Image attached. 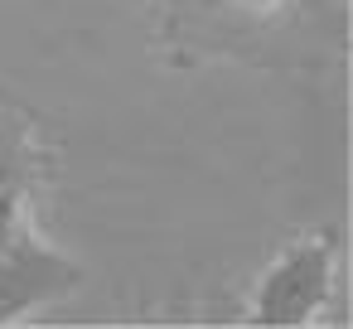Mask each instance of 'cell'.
Instances as JSON below:
<instances>
[{
    "label": "cell",
    "instance_id": "1",
    "mask_svg": "<svg viewBox=\"0 0 353 329\" xmlns=\"http://www.w3.org/2000/svg\"><path fill=\"white\" fill-rule=\"evenodd\" d=\"M319 10L339 6L334 0H155L160 34L184 59H213V54L271 59L276 49L310 39Z\"/></svg>",
    "mask_w": 353,
    "mask_h": 329
},
{
    "label": "cell",
    "instance_id": "2",
    "mask_svg": "<svg viewBox=\"0 0 353 329\" xmlns=\"http://www.w3.org/2000/svg\"><path fill=\"white\" fill-rule=\"evenodd\" d=\"M83 286V266L39 242L30 223V194L0 189V324L25 319Z\"/></svg>",
    "mask_w": 353,
    "mask_h": 329
},
{
    "label": "cell",
    "instance_id": "3",
    "mask_svg": "<svg viewBox=\"0 0 353 329\" xmlns=\"http://www.w3.org/2000/svg\"><path fill=\"white\" fill-rule=\"evenodd\" d=\"M334 261L339 242L334 232H305L295 237L256 281L252 290V324H310L329 295H334Z\"/></svg>",
    "mask_w": 353,
    "mask_h": 329
},
{
    "label": "cell",
    "instance_id": "4",
    "mask_svg": "<svg viewBox=\"0 0 353 329\" xmlns=\"http://www.w3.org/2000/svg\"><path fill=\"white\" fill-rule=\"evenodd\" d=\"M39 170H44L39 126L30 121V112H20L15 102L0 97V189L30 194L34 179H39Z\"/></svg>",
    "mask_w": 353,
    "mask_h": 329
}]
</instances>
